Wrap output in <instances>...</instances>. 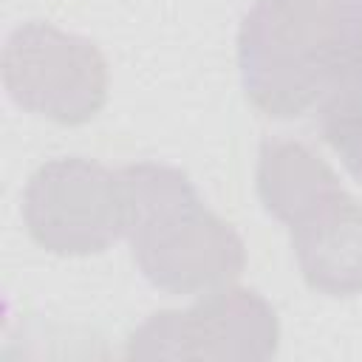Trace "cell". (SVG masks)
Instances as JSON below:
<instances>
[{"instance_id": "cell-1", "label": "cell", "mask_w": 362, "mask_h": 362, "mask_svg": "<svg viewBox=\"0 0 362 362\" xmlns=\"http://www.w3.org/2000/svg\"><path fill=\"white\" fill-rule=\"evenodd\" d=\"M362 62V0H257L238 34L246 99L272 119H297Z\"/></svg>"}, {"instance_id": "cell-2", "label": "cell", "mask_w": 362, "mask_h": 362, "mask_svg": "<svg viewBox=\"0 0 362 362\" xmlns=\"http://www.w3.org/2000/svg\"><path fill=\"white\" fill-rule=\"evenodd\" d=\"M124 235L141 274L170 294H195L235 280L246 266L238 232L212 215L189 178L167 164L119 170Z\"/></svg>"}, {"instance_id": "cell-3", "label": "cell", "mask_w": 362, "mask_h": 362, "mask_svg": "<svg viewBox=\"0 0 362 362\" xmlns=\"http://www.w3.org/2000/svg\"><path fill=\"white\" fill-rule=\"evenodd\" d=\"M257 192L266 212L288 226L300 272L314 291H362V206L320 156L300 141L266 139Z\"/></svg>"}, {"instance_id": "cell-4", "label": "cell", "mask_w": 362, "mask_h": 362, "mask_svg": "<svg viewBox=\"0 0 362 362\" xmlns=\"http://www.w3.org/2000/svg\"><path fill=\"white\" fill-rule=\"evenodd\" d=\"M3 68L17 105L62 124L93 119L107 96V71L96 45L45 23L20 25L8 37Z\"/></svg>"}, {"instance_id": "cell-5", "label": "cell", "mask_w": 362, "mask_h": 362, "mask_svg": "<svg viewBox=\"0 0 362 362\" xmlns=\"http://www.w3.org/2000/svg\"><path fill=\"white\" fill-rule=\"evenodd\" d=\"M31 238L57 255H90L124 235V195L119 173L85 158L42 164L25 189Z\"/></svg>"}, {"instance_id": "cell-6", "label": "cell", "mask_w": 362, "mask_h": 362, "mask_svg": "<svg viewBox=\"0 0 362 362\" xmlns=\"http://www.w3.org/2000/svg\"><path fill=\"white\" fill-rule=\"evenodd\" d=\"M277 351V317L272 305L246 288L206 294L187 311L153 314L130 337L127 356H226L269 359Z\"/></svg>"}, {"instance_id": "cell-7", "label": "cell", "mask_w": 362, "mask_h": 362, "mask_svg": "<svg viewBox=\"0 0 362 362\" xmlns=\"http://www.w3.org/2000/svg\"><path fill=\"white\" fill-rule=\"evenodd\" d=\"M314 116L322 139L362 184V62L348 68L317 102Z\"/></svg>"}]
</instances>
